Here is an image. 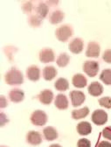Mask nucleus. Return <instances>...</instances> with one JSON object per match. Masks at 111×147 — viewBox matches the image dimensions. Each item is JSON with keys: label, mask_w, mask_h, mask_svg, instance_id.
Here are the masks:
<instances>
[{"label": "nucleus", "mask_w": 111, "mask_h": 147, "mask_svg": "<svg viewBox=\"0 0 111 147\" xmlns=\"http://www.w3.org/2000/svg\"><path fill=\"white\" fill-rule=\"evenodd\" d=\"M5 80L8 85H20L24 82V76L17 68L11 67L5 74Z\"/></svg>", "instance_id": "obj_1"}, {"label": "nucleus", "mask_w": 111, "mask_h": 147, "mask_svg": "<svg viewBox=\"0 0 111 147\" xmlns=\"http://www.w3.org/2000/svg\"><path fill=\"white\" fill-rule=\"evenodd\" d=\"M31 122L33 125L35 126H43L47 122V115L46 114L45 111L41 109H37L33 111L31 115Z\"/></svg>", "instance_id": "obj_2"}, {"label": "nucleus", "mask_w": 111, "mask_h": 147, "mask_svg": "<svg viewBox=\"0 0 111 147\" xmlns=\"http://www.w3.org/2000/svg\"><path fill=\"white\" fill-rule=\"evenodd\" d=\"M72 35H73V29L68 25H63L59 28H57V30L55 31V36L61 42L67 41Z\"/></svg>", "instance_id": "obj_3"}, {"label": "nucleus", "mask_w": 111, "mask_h": 147, "mask_svg": "<svg viewBox=\"0 0 111 147\" xmlns=\"http://www.w3.org/2000/svg\"><path fill=\"white\" fill-rule=\"evenodd\" d=\"M99 63L96 61H86L82 66L84 73L89 77H95L99 72Z\"/></svg>", "instance_id": "obj_4"}, {"label": "nucleus", "mask_w": 111, "mask_h": 147, "mask_svg": "<svg viewBox=\"0 0 111 147\" xmlns=\"http://www.w3.org/2000/svg\"><path fill=\"white\" fill-rule=\"evenodd\" d=\"M91 120L96 125H103L108 122V114L103 109H96L92 113Z\"/></svg>", "instance_id": "obj_5"}, {"label": "nucleus", "mask_w": 111, "mask_h": 147, "mask_svg": "<svg viewBox=\"0 0 111 147\" xmlns=\"http://www.w3.org/2000/svg\"><path fill=\"white\" fill-rule=\"evenodd\" d=\"M70 98H71V102L73 107H79L81 106L86 99V96L82 91L80 90H73L70 92Z\"/></svg>", "instance_id": "obj_6"}, {"label": "nucleus", "mask_w": 111, "mask_h": 147, "mask_svg": "<svg viewBox=\"0 0 111 147\" xmlns=\"http://www.w3.org/2000/svg\"><path fill=\"white\" fill-rule=\"evenodd\" d=\"M101 53V47L99 44L96 41H91L88 43L87 50H86V56L89 58H98Z\"/></svg>", "instance_id": "obj_7"}, {"label": "nucleus", "mask_w": 111, "mask_h": 147, "mask_svg": "<svg viewBox=\"0 0 111 147\" xmlns=\"http://www.w3.org/2000/svg\"><path fill=\"white\" fill-rule=\"evenodd\" d=\"M54 60H55V54L51 48L46 47L40 52V61L41 62L49 63V62H52Z\"/></svg>", "instance_id": "obj_8"}, {"label": "nucleus", "mask_w": 111, "mask_h": 147, "mask_svg": "<svg viewBox=\"0 0 111 147\" xmlns=\"http://www.w3.org/2000/svg\"><path fill=\"white\" fill-rule=\"evenodd\" d=\"M83 47H84V42L80 38H75L73 40H72L68 46L70 52L75 54L81 53L83 50Z\"/></svg>", "instance_id": "obj_9"}, {"label": "nucleus", "mask_w": 111, "mask_h": 147, "mask_svg": "<svg viewBox=\"0 0 111 147\" xmlns=\"http://www.w3.org/2000/svg\"><path fill=\"white\" fill-rule=\"evenodd\" d=\"M39 101L44 105H49L52 103L53 100V93L50 89H44L42 90L38 96Z\"/></svg>", "instance_id": "obj_10"}, {"label": "nucleus", "mask_w": 111, "mask_h": 147, "mask_svg": "<svg viewBox=\"0 0 111 147\" xmlns=\"http://www.w3.org/2000/svg\"><path fill=\"white\" fill-rule=\"evenodd\" d=\"M26 142L32 145H39L42 143V136L38 131H30L26 135Z\"/></svg>", "instance_id": "obj_11"}, {"label": "nucleus", "mask_w": 111, "mask_h": 147, "mask_svg": "<svg viewBox=\"0 0 111 147\" xmlns=\"http://www.w3.org/2000/svg\"><path fill=\"white\" fill-rule=\"evenodd\" d=\"M87 91L89 95H91L92 96L97 97V96H100L103 93V87L100 82H93L89 84L87 88Z\"/></svg>", "instance_id": "obj_12"}, {"label": "nucleus", "mask_w": 111, "mask_h": 147, "mask_svg": "<svg viewBox=\"0 0 111 147\" xmlns=\"http://www.w3.org/2000/svg\"><path fill=\"white\" fill-rule=\"evenodd\" d=\"M26 76L30 81L37 82L40 78V69L36 65L30 66L26 70Z\"/></svg>", "instance_id": "obj_13"}, {"label": "nucleus", "mask_w": 111, "mask_h": 147, "mask_svg": "<svg viewBox=\"0 0 111 147\" xmlns=\"http://www.w3.org/2000/svg\"><path fill=\"white\" fill-rule=\"evenodd\" d=\"M9 98L12 102H20L25 98V93L20 88H13L10 91Z\"/></svg>", "instance_id": "obj_14"}, {"label": "nucleus", "mask_w": 111, "mask_h": 147, "mask_svg": "<svg viewBox=\"0 0 111 147\" xmlns=\"http://www.w3.org/2000/svg\"><path fill=\"white\" fill-rule=\"evenodd\" d=\"M76 131L81 136H87L92 131V125L86 121L81 122L76 126Z\"/></svg>", "instance_id": "obj_15"}, {"label": "nucleus", "mask_w": 111, "mask_h": 147, "mask_svg": "<svg viewBox=\"0 0 111 147\" xmlns=\"http://www.w3.org/2000/svg\"><path fill=\"white\" fill-rule=\"evenodd\" d=\"M54 105L61 110L67 109L68 108V99L64 94H59L55 97Z\"/></svg>", "instance_id": "obj_16"}, {"label": "nucleus", "mask_w": 111, "mask_h": 147, "mask_svg": "<svg viewBox=\"0 0 111 147\" xmlns=\"http://www.w3.org/2000/svg\"><path fill=\"white\" fill-rule=\"evenodd\" d=\"M72 83L77 88H82L87 86V78L83 75H81V74H76V75L73 76Z\"/></svg>", "instance_id": "obj_17"}, {"label": "nucleus", "mask_w": 111, "mask_h": 147, "mask_svg": "<svg viewBox=\"0 0 111 147\" xmlns=\"http://www.w3.org/2000/svg\"><path fill=\"white\" fill-rule=\"evenodd\" d=\"M43 135L46 140L53 141L58 138V131H56L55 128L52 126H47L43 129Z\"/></svg>", "instance_id": "obj_18"}, {"label": "nucleus", "mask_w": 111, "mask_h": 147, "mask_svg": "<svg viewBox=\"0 0 111 147\" xmlns=\"http://www.w3.org/2000/svg\"><path fill=\"white\" fill-rule=\"evenodd\" d=\"M57 76V69L53 66H46L43 69V77L46 81H52Z\"/></svg>", "instance_id": "obj_19"}, {"label": "nucleus", "mask_w": 111, "mask_h": 147, "mask_svg": "<svg viewBox=\"0 0 111 147\" xmlns=\"http://www.w3.org/2000/svg\"><path fill=\"white\" fill-rule=\"evenodd\" d=\"M64 13L63 11H61V10H56V11H53L50 17H49V21L51 24L52 25H57L60 24L63 20H64Z\"/></svg>", "instance_id": "obj_20"}, {"label": "nucleus", "mask_w": 111, "mask_h": 147, "mask_svg": "<svg viewBox=\"0 0 111 147\" xmlns=\"http://www.w3.org/2000/svg\"><path fill=\"white\" fill-rule=\"evenodd\" d=\"M89 114V109L87 107H83L79 109H73L72 111V117L75 120H80L85 118Z\"/></svg>", "instance_id": "obj_21"}, {"label": "nucleus", "mask_w": 111, "mask_h": 147, "mask_svg": "<svg viewBox=\"0 0 111 147\" xmlns=\"http://www.w3.org/2000/svg\"><path fill=\"white\" fill-rule=\"evenodd\" d=\"M36 14L38 15L39 17H40L42 20L45 18L47 14H48V11H49V8H48V5L44 3V2H40L38 4V5L36 6Z\"/></svg>", "instance_id": "obj_22"}, {"label": "nucleus", "mask_w": 111, "mask_h": 147, "mask_svg": "<svg viewBox=\"0 0 111 147\" xmlns=\"http://www.w3.org/2000/svg\"><path fill=\"white\" fill-rule=\"evenodd\" d=\"M54 88L58 91H66L69 88V82L65 78H59L54 83Z\"/></svg>", "instance_id": "obj_23"}, {"label": "nucleus", "mask_w": 111, "mask_h": 147, "mask_svg": "<svg viewBox=\"0 0 111 147\" xmlns=\"http://www.w3.org/2000/svg\"><path fill=\"white\" fill-rule=\"evenodd\" d=\"M69 61H70V57L68 56V54L66 53H62L57 58L56 63L60 67H65L68 65Z\"/></svg>", "instance_id": "obj_24"}, {"label": "nucleus", "mask_w": 111, "mask_h": 147, "mask_svg": "<svg viewBox=\"0 0 111 147\" xmlns=\"http://www.w3.org/2000/svg\"><path fill=\"white\" fill-rule=\"evenodd\" d=\"M100 80L106 85H111V69L106 68L100 75Z\"/></svg>", "instance_id": "obj_25"}, {"label": "nucleus", "mask_w": 111, "mask_h": 147, "mask_svg": "<svg viewBox=\"0 0 111 147\" xmlns=\"http://www.w3.org/2000/svg\"><path fill=\"white\" fill-rule=\"evenodd\" d=\"M28 22L32 26L37 27V26H40L42 24V18L40 17H39L37 14L31 15L28 18Z\"/></svg>", "instance_id": "obj_26"}, {"label": "nucleus", "mask_w": 111, "mask_h": 147, "mask_svg": "<svg viewBox=\"0 0 111 147\" xmlns=\"http://www.w3.org/2000/svg\"><path fill=\"white\" fill-rule=\"evenodd\" d=\"M99 104L106 109H111V97L103 96L99 99Z\"/></svg>", "instance_id": "obj_27"}, {"label": "nucleus", "mask_w": 111, "mask_h": 147, "mask_svg": "<svg viewBox=\"0 0 111 147\" xmlns=\"http://www.w3.org/2000/svg\"><path fill=\"white\" fill-rule=\"evenodd\" d=\"M77 147H91V143L87 138H81L77 142Z\"/></svg>", "instance_id": "obj_28"}, {"label": "nucleus", "mask_w": 111, "mask_h": 147, "mask_svg": "<svg viewBox=\"0 0 111 147\" xmlns=\"http://www.w3.org/2000/svg\"><path fill=\"white\" fill-rule=\"evenodd\" d=\"M102 60L107 63H111V49H108L103 53Z\"/></svg>", "instance_id": "obj_29"}, {"label": "nucleus", "mask_w": 111, "mask_h": 147, "mask_svg": "<svg viewBox=\"0 0 111 147\" xmlns=\"http://www.w3.org/2000/svg\"><path fill=\"white\" fill-rule=\"evenodd\" d=\"M102 136L104 138H106L108 140H111V126H108L103 129Z\"/></svg>", "instance_id": "obj_30"}, {"label": "nucleus", "mask_w": 111, "mask_h": 147, "mask_svg": "<svg viewBox=\"0 0 111 147\" xmlns=\"http://www.w3.org/2000/svg\"><path fill=\"white\" fill-rule=\"evenodd\" d=\"M22 9L26 13H29L32 11L33 9V5L32 4V2H25L23 5H22Z\"/></svg>", "instance_id": "obj_31"}, {"label": "nucleus", "mask_w": 111, "mask_h": 147, "mask_svg": "<svg viewBox=\"0 0 111 147\" xmlns=\"http://www.w3.org/2000/svg\"><path fill=\"white\" fill-rule=\"evenodd\" d=\"M8 122H9L8 117L5 113L2 112L1 114H0V123H1V127H4Z\"/></svg>", "instance_id": "obj_32"}, {"label": "nucleus", "mask_w": 111, "mask_h": 147, "mask_svg": "<svg viewBox=\"0 0 111 147\" xmlns=\"http://www.w3.org/2000/svg\"><path fill=\"white\" fill-rule=\"evenodd\" d=\"M7 106H8L7 99L4 96H1V97H0V107H1L2 109H4V108H5Z\"/></svg>", "instance_id": "obj_33"}, {"label": "nucleus", "mask_w": 111, "mask_h": 147, "mask_svg": "<svg viewBox=\"0 0 111 147\" xmlns=\"http://www.w3.org/2000/svg\"><path fill=\"white\" fill-rule=\"evenodd\" d=\"M97 147H111V143L108 141H106V140L101 141Z\"/></svg>", "instance_id": "obj_34"}, {"label": "nucleus", "mask_w": 111, "mask_h": 147, "mask_svg": "<svg viewBox=\"0 0 111 147\" xmlns=\"http://www.w3.org/2000/svg\"><path fill=\"white\" fill-rule=\"evenodd\" d=\"M49 147H62V146L61 144H52Z\"/></svg>", "instance_id": "obj_35"}, {"label": "nucleus", "mask_w": 111, "mask_h": 147, "mask_svg": "<svg viewBox=\"0 0 111 147\" xmlns=\"http://www.w3.org/2000/svg\"><path fill=\"white\" fill-rule=\"evenodd\" d=\"M1 147H7V146H5V145H2Z\"/></svg>", "instance_id": "obj_36"}]
</instances>
